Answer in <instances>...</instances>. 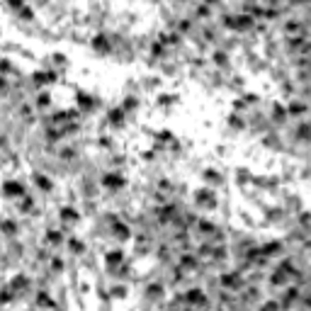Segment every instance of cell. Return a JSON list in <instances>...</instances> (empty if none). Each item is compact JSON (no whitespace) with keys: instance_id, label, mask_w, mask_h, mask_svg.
<instances>
[{"instance_id":"38","label":"cell","mask_w":311,"mask_h":311,"mask_svg":"<svg viewBox=\"0 0 311 311\" xmlns=\"http://www.w3.org/2000/svg\"><path fill=\"white\" fill-rule=\"evenodd\" d=\"M260 311H282V307H280V302H265Z\"/></svg>"},{"instance_id":"19","label":"cell","mask_w":311,"mask_h":311,"mask_svg":"<svg viewBox=\"0 0 311 311\" xmlns=\"http://www.w3.org/2000/svg\"><path fill=\"white\" fill-rule=\"evenodd\" d=\"M294 139L304 141V144H311V122H299L294 126Z\"/></svg>"},{"instance_id":"32","label":"cell","mask_w":311,"mask_h":311,"mask_svg":"<svg viewBox=\"0 0 311 311\" xmlns=\"http://www.w3.org/2000/svg\"><path fill=\"white\" fill-rule=\"evenodd\" d=\"M141 83H144V88H146V90H153V88H161V78H158V75H146V78H144Z\"/></svg>"},{"instance_id":"13","label":"cell","mask_w":311,"mask_h":311,"mask_svg":"<svg viewBox=\"0 0 311 311\" xmlns=\"http://www.w3.org/2000/svg\"><path fill=\"white\" fill-rule=\"evenodd\" d=\"M107 124L122 129V126L126 124V112L122 110V107H112V110H107Z\"/></svg>"},{"instance_id":"20","label":"cell","mask_w":311,"mask_h":311,"mask_svg":"<svg viewBox=\"0 0 311 311\" xmlns=\"http://www.w3.org/2000/svg\"><path fill=\"white\" fill-rule=\"evenodd\" d=\"M163 292H166V289H163L161 282H151V285L146 287V299H148V302H161V299H163Z\"/></svg>"},{"instance_id":"6","label":"cell","mask_w":311,"mask_h":311,"mask_svg":"<svg viewBox=\"0 0 311 311\" xmlns=\"http://www.w3.org/2000/svg\"><path fill=\"white\" fill-rule=\"evenodd\" d=\"M185 302L190 304V307H199V309H204L209 302H207V294H204V289H199V287H190L185 292Z\"/></svg>"},{"instance_id":"14","label":"cell","mask_w":311,"mask_h":311,"mask_svg":"<svg viewBox=\"0 0 311 311\" xmlns=\"http://www.w3.org/2000/svg\"><path fill=\"white\" fill-rule=\"evenodd\" d=\"M270 115H272V117H270V122H275L277 126H282L285 122H287V117H289V112H287V110H285L280 102H272V107H270Z\"/></svg>"},{"instance_id":"39","label":"cell","mask_w":311,"mask_h":311,"mask_svg":"<svg viewBox=\"0 0 311 311\" xmlns=\"http://www.w3.org/2000/svg\"><path fill=\"white\" fill-rule=\"evenodd\" d=\"M246 107H248V105H246L243 100H236V102H234V110H246Z\"/></svg>"},{"instance_id":"23","label":"cell","mask_w":311,"mask_h":311,"mask_svg":"<svg viewBox=\"0 0 311 311\" xmlns=\"http://www.w3.org/2000/svg\"><path fill=\"white\" fill-rule=\"evenodd\" d=\"M289 280H292V277H289L287 272H282V270H275V272L270 275V285H272V287H285Z\"/></svg>"},{"instance_id":"40","label":"cell","mask_w":311,"mask_h":311,"mask_svg":"<svg viewBox=\"0 0 311 311\" xmlns=\"http://www.w3.org/2000/svg\"><path fill=\"white\" fill-rule=\"evenodd\" d=\"M102 311H110V309H102Z\"/></svg>"},{"instance_id":"29","label":"cell","mask_w":311,"mask_h":311,"mask_svg":"<svg viewBox=\"0 0 311 311\" xmlns=\"http://www.w3.org/2000/svg\"><path fill=\"white\" fill-rule=\"evenodd\" d=\"M49 270H51L54 275H61L63 270H66V263H63V260L59 258V255H54V258L49 260Z\"/></svg>"},{"instance_id":"28","label":"cell","mask_w":311,"mask_h":311,"mask_svg":"<svg viewBox=\"0 0 311 311\" xmlns=\"http://www.w3.org/2000/svg\"><path fill=\"white\" fill-rule=\"evenodd\" d=\"M122 110H124V112H134V110H139V97H136V95H124Z\"/></svg>"},{"instance_id":"37","label":"cell","mask_w":311,"mask_h":311,"mask_svg":"<svg viewBox=\"0 0 311 311\" xmlns=\"http://www.w3.org/2000/svg\"><path fill=\"white\" fill-rule=\"evenodd\" d=\"M241 100H243L246 105H258V102H260V97H258L255 93H243V97H241Z\"/></svg>"},{"instance_id":"12","label":"cell","mask_w":311,"mask_h":311,"mask_svg":"<svg viewBox=\"0 0 311 311\" xmlns=\"http://www.w3.org/2000/svg\"><path fill=\"white\" fill-rule=\"evenodd\" d=\"M32 183L39 187L42 192H47V194L54 192V183H51V180L47 178V173H42V170H34V173H32Z\"/></svg>"},{"instance_id":"15","label":"cell","mask_w":311,"mask_h":311,"mask_svg":"<svg viewBox=\"0 0 311 311\" xmlns=\"http://www.w3.org/2000/svg\"><path fill=\"white\" fill-rule=\"evenodd\" d=\"M260 250H263V255H265V258H280V255H285V253H287L282 241H272V243H265V246H263Z\"/></svg>"},{"instance_id":"21","label":"cell","mask_w":311,"mask_h":311,"mask_svg":"<svg viewBox=\"0 0 311 311\" xmlns=\"http://www.w3.org/2000/svg\"><path fill=\"white\" fill-rule=\"evenodd\" d=\"M156 258H158L163 265H170V263H173V250H170V246H168V243H161V246L156 248Z\"/></svg>"},{"instance_id":"10","label":"cell","mask_w":311,"mask_h":311,"mask_svg":"<svg viewBox=\"0 0 311 311\" xmlns=\"http://www.w3.org/2000/svg\"><path fill=\"white\" fill-rule=\"evenodd\" d=\"M178 265L183 267V270H190V272H199L202 270V265H199V255H194V253H180V258H178Z\"/></svg>"},{"instance_id":"25","label":"cell","mask_w":311,"mask_h":311,"mask_svg":"<svg viewBox=\"0 0 311 311\" xmlns=\"http://www.w3.org/2000/svg\"><path fill=\"white\" fill-rule=\"evenodd\" d=\"M34 105H37V110H47V107H51V95L49 93H37V97H34Z\"/></svg>"},{"instance_id":"11","label":"cell","mask_w":311,"mask_h":311,"mask_svg":"<svg viewBox=\"0 0 311 311\" xmlns=\"http://www.w3.org/2000/svg\"><path fill=\"white\" fill-rule=\"evenodd\" d=\"M209 63H212V66H214L216 71H229V68H231L229 54H226V51H221V49L212 51V56H209Z\"/></svg>"},{"instance_id":"5","label":"cell","mask_w":311,"mask_h":311,"mask_svg":"<svg viewBox=\"0 0 311 311\" xmlns=\"http://www.w3.org/2000/svg\"><path fill=\"white\" fill-rule=\"evenodd\" d=\"M2 192H5V199H22V197H27V194H29L20 180H5Z\"/></svg>"},{"instance_id":"26","label":"cell","mask_w":311,"mask_h":311,"mask_svg":"<svg viewBox=\"0 0 311 311\" xmlns=\"http://www.w3.org/2000/svg\"><path fill=\"white\" fill-rule=\"evenodd\" d=\"M307 110H309L307 102H289V107H287V112L292 117H302V115H307Z\"/></svg>"},{"instance_id":"22","label":"cell","mask_w":311,"mask_h":311,"mask_svg":"<svg viewBox=\"0 0 311 311\" xmlns=\"http://www.w3.org/2000/svg\"><path fill=\"white\" fill-rule=\"evenodd\" d=\"M68 248H71V253H73L75 258H80V255L88 253V250H85V243H83L78 236H71V239H68Z\"/></svg>"},{"instance_id":"36","label":"cell","mask_w":311,"mask_h":311,"mask_svg":"<svg viewBox=\"0 0 311 311\" xmlns=\"http://www.w3.org/2000/svg\"><path fill=\"white\" fill-rule=\"evenodd\" d=\"M112 144H115V141H112L107 134H102V136L97 139V146H100V148H112Z\"/></svg>"},{"instance_id":"17","label":"cell","mask_w":311,"mask_h":311,"mask_svg":"<svg viewBox=\"0 0 311 311\" xmlns=\"http://www.w3.org/2000/svg\"><path fill=\"white\" fill-rule=\"evenodd\" d=\"M202 178H204V183H207V185H212V190L224 185V175H221L219 170H214V168H207V170L202 173Z\"/></svg>"},{"instance_id":"8","label":"cell","mask_w":311,"mask_h":311,"mask_svg":"<svg viewBox=\"0 0 311 311\" xmlns=\"http://www.w3.org/2000/svg\"><path fill=\"white\" fill-rule=\"evenodd\" d=\"M105 265H107V270H110V272L120 270V267L124 265V250H122V248L107 250V253H105Z\"/></svg>"},{"instance_id":"34","label":"cell","mask_w":311,"mask_h":311,"mask_svg":"<svg viewBox=\"0 0 311 311\" xmlns=\"http://www.w3.org/2000/svg\"><path fill=\"white\" fill-rule=\"evenodd\" d=\"M80 263H83V267H88V270H93L95 267V255L88 250L85 255H80Z\"/></svg>"},{"instance_id":"16","label":"cell","mask_w":311,"mask_h":311,"mask_svg":"<svg viewBox=\"0 0 311 311\" xmlns=\"http://www.w3.org/2000/svg\"><path fill=\"white\" fill-rule=\"evenodd\" d=\"M59 221L61 224H75V221H80V212L73 209V207H61L59 209Z\"/></svg>"},{"instance_id":"2","label":"cell","mask_w":311,"mask_h":311,"mask_svg":"<svg viewBox=\"0 0 311 311\" xmlns=\"http://www.w3.org/2000/svg\"><path fill=\"white\" fill-rule=\"evenodd\" d=\"M194 207L197 209H216V192L214 190H197L194 192Z\"/></svg>"},{"instance_id":"9","label":"cell","mask_w":311,"mask_h":311,"mask_svg":"<svg viewBox=\"0 0 311 311\" xmlns=\"http://www.w3.org/2000/svg\"><path fill=\"white\" fill-rule=\"evenodd\" d=\"M124 183H126V180H124V175H122V173H105V175L100 178V185L107 187V190H115V192H117V190H122Z\"/></svg>"},{"instance_id":"33","label":"cell","mask_w":311,"mask_h":311,"mask_svg":"<svg viewBox=\"0 0 311 311\" xmlns=\"http://www.w3.org/2000/svg\"><path fill=\"white\" fill-rule=\"evenodd\" d=\"M229 126H231V129H236V131H243V129H246V122H243V117L231 115V117H229Z\"/></svg>"},{"instance_id":"18","label":"cell","mask_w":311,"mask_h":311,"mask_svg":"<svg viewBox=\"0 0 311 311\" xmlns=\"http://www.w3.org/2000/svg\"><path fill=\"white\" fill-rule=\"evenodd\" d=\"M110 234H112V239H117L120 243H126V241L131 239V231H129V226H126L124 221H120V224H115Z\"/></svg>"},{"instance_id":"7","label":"cell","mask_w":311,"mask_h":311,"mask_svg":"<svg viewBox=\"0 0 311 311\" xmlns=\"http://www.w3.org/2000/svg\"><path fill=\"white\" fill-rule=\"evenodd\" d=\"M297 302H302V287L292 285V287L285 289V294H282V299H280V307L287 311V309H292V304H297Z\"/></svg>"},{"instance_id":"31","label":"cell","mask_w":311,"mask_h":311,"mask_svg":"<svg viewBox=\"0 0 311 311\" xmlns=\"http://www.w3.org/2000/svg\"><path fill=\"white\" fill-rule=\"evenodd\" d=\"M297 224H299L304 231H311V212H299V214H297Z\"/></svg>"},{"instance_id":"3","label":"cell","mask_w":311,"mask_h":311,"mask_svg":"<svg viewBox=\"0 0 311 311\" xmlns=\"http://www.w3.org/2000/svg\"><path fill=\"white\" fill-rule=\"evenodd\" d=\"M282 32H285V39H294V37H304V34H307V29H304V22H302V20H297V17H289V20H285V24H282Z\"/></svg>"},{"instance_id":"27","label":"cell","mask_w":311,"mask_h":311,"mask_svg":"<svg viewBox=\"0 0 311 311\" xmlns=\"http://www.w3.org/2000/svg\"><path fill=\"white\" fill-rule=\"evenodd\" d=\"M175 95H170V93H161L158 97H156V105L158 107H170V105H175Z\"/></svg>"},{"instance_id":"1","label":"cell","mask_w":311,"mask_h":311,"mask_svg":"<svg viewBox=\"0 0 311 311\" xmlns=\"http://www.w3.org/2000/svg\"><path fill=\"white\" fill-rule=\"evenodd\" d=\"M90 47L100 54V56H110V54H115V44H112V34H107V32H97V34H93V39H90Z\"/></svg>"},{"instance_id":"35","label":"cell","mask_w":311,"mask_h":311,"mask_svg":"<svg viewBox=\"0 0 311 311\" xmlns=\"http://www.w3.org/2000/svg\"><path fill=\"white\" fill-rule=\"evenodd\" d=\"M110 163H112V166H115V168H122V166H124V163H126L124 153H115V156H112V158H110Z\"/></svg>"},{"instance_id":"4","label":"cell","mask_w":311,"mask_h":311,"mask_svg":"<svg viewBox=\"0 0 311 311\" xmlns=\"http://www.w3.org/2000/svg\"><path fill=\"white\" fill-rule=\"evenodd\" d=\"M75 105H78L80 112H93V110L100 107V100L93 97V95H88L85 90H75Z\"/></svg>"},{"instance_id":"30","label":"cell","mask_w":311,"mask_h":311,"mask_svg":"<svg viewBox=\"0 0 311 311\" xmlns=\"http://www.w3.org/2000/svg\"><path fill=\"white\" fill-rule=\"evenodd\" d=\"M110 294H112V299H126L129 289H126V285H112L110 287Z\"/></svg>"},{"instance_id":"24","label":"cell","mask_w":311,"mask_h":311,"mask_svg":"<svg viewBox=\"0 0 311 311\" xmlns=\"http://www.w3.org/2000/svg\"><path fill=\"white\" fill-rule=\"evenodd\" d=\"M44 241L51 243V246H61L63 243V231L61 229H49V231L44 234Z\"/></svg>"}]
</instances>
